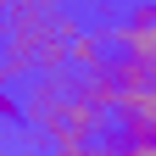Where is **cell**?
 I'll return each mask as SVG.
<instances>
[{"instance_id": "cell-1", "label": "cell", "mask_w": 156, "mask_h": 156, "mask_svg": "<svg viewBox=\"0 0 156 156\" xmlns=\"http://www.w3.org/2000/svg\"><path fill=\"white\" fill-rule=\"evenodd\" d=\"M78 23L56 6V0H6V78L17 84L23 73H62L73 67Z\"/></svg>"}, {"instance_id": "cell-2", "label": "cell", "mask_w": 156, "mask_h": 156, "mask_svg": "<svg viewBox=\"0 0 156 156\" xmlns=\"http://www.w3.org/2000/svg\"><path fill=\"white\" fill-rule=\"evenodd\" d=\"M106 34H112L117 50H134V56H145V62H156V0H134Z\"/></svg>"}, {"instance_id": "cell-3", "label": "cell", "mask_w": 156, "mask_h": 156, "mask_svg": "<svg viewBox=\"0 0 156 156\" xmlns=\"http://www.w3.org/2000/svg\"><path fill=\"white\" fill-rule=\"evenodd\" d=\"M106 45H112V34H84V28H78L67 62H73V67H101V62H106Z\"/></svg>"}]
</instances>
